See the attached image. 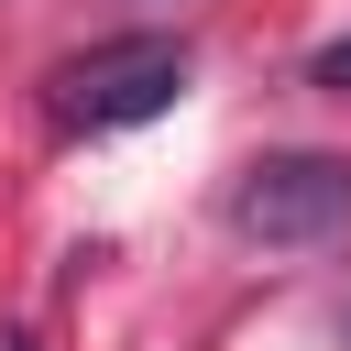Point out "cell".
<instances>
[{"label":"cell","mask_w":351,"mask_h":351,"mask_svg":"<svg viewBox=\"0 0 351 351\" xmlns=\"http://www.w3.org/2000/svg\"><path fill=\"white\" fill-rule=\"evenodd\" d=\"M176 99H186V44L176 33H110V44H88V55H66L44 77L55 132H132V121H154Z\"/></svg>","instance_id":"obj_1"},{"label":"cell","mask_w":351,"mask_h":351,"mask_svg":"<svg viewBox=\"0 0 351 351\" xmlns=\"http://www.w3.org/2000/svg\"><path fill=\"white\" fill-rule=\"evenodd\" d=\"M230 230H252V241H329V230H351V154H263V165H241Z\"/></svg>","instance_id":"obj_2"},{"label":"cell","mask_w":351,"mask_h":351,"mask_svg":"<svg viewBox=\"0 0 351 351\" xmlns=\"http://www.w3.org/2000/svg\"><path fill=\"white\" fill-rule=\"evenodd\" d=\"M307 77H318V88H340V99H351V33H340V44H318V66H307Z\"/></svg>","instance_id":"obj_3"},{"label":"cell","mask_w":351,"mask_h":351,"mask_svg":"<svg viewBox=\"0 0 351 351\" xmlns=\"http://www.w3.org/2000/svg\"><path fill=\"white\" fill-rule=\"evenodd\" d=\"M0 351H33V340H22V329H0Z\"/></svg>","instance_id":"obj_4"}]
</instances>
